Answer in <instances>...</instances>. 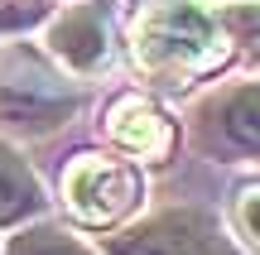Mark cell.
<instances>
[{
    "mask_svg": "<svg viewBox=\"0 0 260 255\" xmlns=\"http://www.w3.org/2000/svg\"><path fill=\"white\" fill-rule=\"evenodd\" d=\"M34 212H44V188H39L34 169L10 144H0V227H19Z\"/></svg>",
    "mask_w": 260,
    "mask_h": 255,
    "instance_id": "cell-7",
    "label": "cell"
},
{
    "mask_svg": "<svg viewBox=\"0 0 260 255\" xmlns=\"http://www.w3.org/2000/svg\"><path fill=\"white\" fill-rule=\"evenodd\" d=\"M77 111V96L29 53L0 58V125L10 130H53Z\"/></svg>",
    "mask_w": 260,
    "mask_h": 255,
    "instance_id": "cell-2",
    "label": "cell"
},
{
    "mask_svg": "<svg viewBox=\"0 0 260 255\" xmlns=\"http://www.w3.org/2000/svg\"><path fill=\"white\" fill-rule=\"evenodd\" d=\"M63 198L82 227H116L140 202V178L121 159L106 154H77L63 173Z\"/></svg>",
    "mask_w": 260,
    "mask_h": 255,
    "instance_id": "cell-3",
    "label": "cell"
},
{
    "mask_svg": "<svg viewBox=\"0 0 260 255\" xmlns=\"http://www.w3.org/2000/svg\"><path fill=\"white\" fill-rule=\"evenodd\" d=\"M53 53L63 58V63H73L77 72L102 67V58L111 53V19H106L102 0L73 5L63 19H58L53 24Z\"/></svg>",
    "mask_w": 260,
    "mask_h": 255,
    "instance_id": "cell-6",
    "label": "cell"
},
{
    "mask_svg": "<svg viewBox=\"0 0 260 255\" xmlns=\"http://www.w3.org/2000/svg\"><path fill=\"white\" fill-rule=\"evenodd\" d=\"M111 255H236L207 212H164L145 227L111 236Z\"/></svg>",
    "mask_w": 260,
    "mask_h": 255,
    "instance_id": "cell-4",
    "label": "cell"
},
{
    "mask_svg": "<svg viewBox=\"0 0 260 255\" xmlns=\"http://www.w3.org/2000/svg\"><path fill=\"white\" fill-rule=\"evenodd\" d=\"M217 19H222L226 39L241 44L246 58L260 63V0H226V5L217 10Z\"/></svg>",
    "mask_w": 260,
    "mask_h": 255,
    "instance_id": "cell-9",
    "label": "cell"
},
{
    "mask_svg": "<svg viewBox=\"0 0 260 255\" xmlns=\"http://www.w3.org/2000/svg\"><path fill=\"white\" fill-rule=\"evenodd\" d=\"M106 130H111V140L121 144L125 154H135V159H164V154L174 150V125H169V116L159 111L154 101H145V96H121V101L111 106Z\"/></svg>",
    "mask_w": 260,
    "mask_h": 255,
    "instance_id": "cell-5",
    "label": "cell"
},
{
    "mask_svg": "<svg viewBox=\"0 0 260 255\" xmlns=\"http://www.w3.org/2000/svg\"><path fill=\"white\" fill-rule=\"evenodd\" d=\"M217 121H222V135L232 144L260 154V87H236V92H226L222 106H217Z\"/></svg>",
    "mask_w": 260,
    "mask_h": 255,
    "instance_id": "cell-8",
    "label": "cell"
},
{
    "mask_svg": "<svg viewBox=\"0 0 260 255\" xmlns=\"http://www.w3.org/2000/svg\"><path fill=\"white\" fill-rule=\"evenodd\" d=\"M236 222H241V231L260 246V188H246L236 198Z\"/></svg>",
    "mask_w": 260,
    "mask_h": 255,
    "instance_id": "cell-11",
    "label": "cell"
},
{
    "mask_svg": "<svg viewBox=\"0 0 260 255\" xmlns=\"http://www.w3.org/2000/svg\"><path fill=\"white\" fill-rule=\"evenodd\" d=\"M5 255H96V250H87L82 241L68 236L63 227H29V231H19V236L10 241Z\"/></svg>",
    "mask_w": 260,
    "mask_h": 255,
    "instance_id": "cell-10",
    "label": "cell"
},
{
    "mask_svg": "<svg viewBox=\"0 0 260 255\" xmlns=\"http://www.w3.org/2000/svg\"><path fill=\"white\" fill-rule=\"evenodd\" d=\"M135 58L149 72L198 77L226 63V29L198 0H164L135 34Z\"/></svg>",
    "mask_w": 260,
    "mask_h": 255,
    "instance_id": "cell-1",
    "label": "cell"
}]
</instances>
